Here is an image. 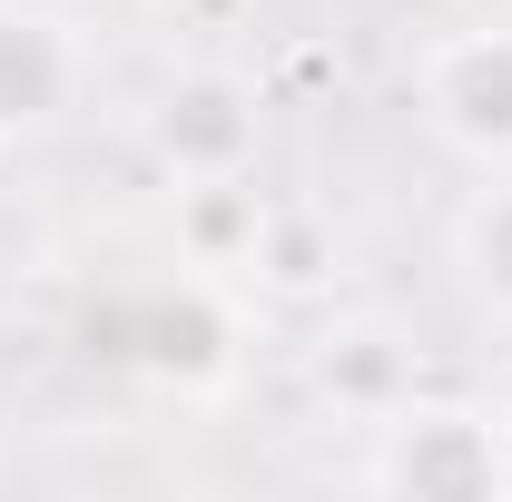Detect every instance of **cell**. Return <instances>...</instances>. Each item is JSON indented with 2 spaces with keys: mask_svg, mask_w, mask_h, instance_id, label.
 I'll list each match as a JSON object with an SVG mask.
<instances>
[{
  "mask_svg": "<svg viewBox=\"0 0 512 502\" xmlns=\"http://www.w3.org/2000/svg\"><path fill=\"white\" fill-rule=\"evenodd\" d=\"M316 375H325V394H335L345 414H365V424H384V414L404 404V365H394L384 335H335Z\"/></svg>",
  "mask_w": 512,
  "mask_h": 502,
  "instance_id": "9",
  "label": "cell"
},
{
  "mask_svg": "<svg viewBox=\"0 0 512 502\" xmlns=\"http://www.w3.org/2000/svg\"><path fill=\"white\" fill-rule=\"evenodd\" d=\"M79 89V40L60 30V10L40 0H0V138L50 128Z\"/></svg>",
  "mask_w": 512,
  "mask_h": 502,
  "instance_id": "5",
  "label": "cell"
},
{
  "mask_svg": "<svg viewBox=\"0 0 512 502\" xmlns=\"http://www.w3.org/2000/svg\"><path fill=\"white\" fill-rule=\"evenodd\" d=\"M247 286L256 296H286V306H306L335 286V227H325L316 207H286L276 197V217H266V237L247 256Z\"/></svg>",
  "mask_w": 512,
  "mask_h": 502,
  "instance_id": "7",
  "label": "cell"
},
{
  "mask_svg": "<svg viewBox=\"0 0 512 502\" xmlns=\"http://www.w3.org/2000/svg\"><path fill=\"white\" fill-rule=\"evenodd\" d=\"M503 493H512V414H503Z\"/></svg>",
  "mask_w": 512,
  "mask_h": 502,
  "instance_id": "10",
  "label": "cell"
},
{
  "mask_svg": "<svg viewBox=\"0 0 512 502\" xmlns=\"http://www.w3.org/2000/svg\"><path fill=\"white\" fill-rule=\"evenodd\" d=\"M79 335H89L99 365L158 384V394H178V404L227 394L237 365H247V315L227 296V276H207V266H178V276H158V286H138V296L89 306Z\"/></svg>",
  "mask_w": 512,
  "mask_h": 502,
  "instance_id": "1",
  "label": "cell"
},
{
  "mask_svg": "<svg viewBox=\"0 0 512 502\" xmlns=\"http://www.w3.org/2000/svg\"><path fill=\"white\" fill-rule=\"evenodd\" d=\"M256 138H266V89L237 69H178L158 99H148V168L168 188L197 178H247Z\"/></svg>",
  "mask_w": 512,
  "mask_h": 502,
  "instance_id": "4",
  "label": "cell"
},
{
  "mask_svg": "<svg viewBox=\"0 0 512 502\" xmlns=\"http://www.w3.org/2000/svg\"><path fill=\"white\" fill-rule=\"evenodd\" d=\"M414 109L473 168H512V20L434 30L414 60Z\"/></svg>",
  "mask_w": 512,
  "mask_h": 502,
  "instance_id": "3",
  "label": "cell"
},
{
  "mask_svg": "<svg viewBox=\"0 0 512 502\" xmlns=\"http://www.w3.org/2000/svg\"><path fill=\"white\" fill-rule=\"evenodd\" d=\"M453 256H463V276H473V296L493 315H512V168L493 188L463 207V227H453Z\"/></svg>",
  "mask_w": 512,
  "mask_h": 502,
  "instance_id": "8",
  "label": "cell"
},
{
  "mask_svg": "<svg viewBox=\"0 0 512 502\" xmlns=\"http://www.w3.org/2000/svg\"><path fill=\"white\" fill-rule=\"evenodd\" d=\"M266 217H276V197L247 178H197V188H168V237H178V266H207V276H247L256 237H266Z\"/></svg>",
  "mask_w": 512,
  "mask_h": 502,
  "instance_id": "6",
  "label": "cell"
},
{
  "mask_svg": "<svg viewBox=\"0 0 512 502\" xmlns=\"http://www.w3.org/2000/svg\"><path fill=\"white\" fill-rule=\"evenodd\" d=\"M365 483L394 502H512L503 493V414L483 404H394L375 424Z\"/></svg>",
  "mask_w": 512,
  "mask_h": 502,
  "instance_id": "2",
  "label": "cell"
}]
</instances>
